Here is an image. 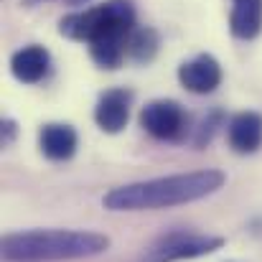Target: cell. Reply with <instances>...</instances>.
I'll use <instances>...</instances> for the list:
<instances>
[{"mask_svg": "<svg viewBox=\"0 0 262 262\" xmlns=\"http://www.w3.org/2000/svg\"><path fill=\"white\" fill-rule=\"evenodd\" d=\"M227 138L234 153L239 156H250L262 145V115L260 112H239L229 120L227 127Z\"/></svg>", "mask_w": 262, "mask_h": 262, "instance_id": "9c48e42d", "label": "cell"}, {"mask_svg": "<svg viewBox=\"0 0 262 262\" xmlns=\"http://www.w3.org/2000/svg\"><path fill=\"white\" fill-rule=\"evenodd\" d=\"M222 125V112H214V115H209V117H204L201 120V125H199V130H196V145L201 148L204 143H209L211 138H214V133H216V127Z\"/></svg>", "mask_w": 262, "mask_h": 262, "instance_id": "4fadbf2b", "label": "cell"}, {"mask_svg": "<svg viewBox=\"0 0 262 262\" xmlns=\"http://www.w3.org/2000/svg\"><path fill=\"white\" fill-rule=\"evenodd\" d=\"M26 8H36V5H41V3H51V0H20Z\"/></svg>", "mask_w": 262, "mask_h": 262, "instance_id": "9a60e30c", "label": "cell"}, {"mask_svg": "<svg viewBox=\"0 0 262 262\" xmlns=\"http://www.w3.org/2000/svg\"><path fill=\"white\" fill-rule=\"evenodd\" d=\"M77 143H79L77 130L72 125H64V122H49L38 133L41 153L49 161H69L77 153Z\"/></svg>", "mask_w": 262, "mask_h": 262, "instance_id": "30bf717a", "label": "cell"}, {"mask_svg": "<svg viewBox=\"0 0 262 262\" xmlns=\"http://www.w3.org/2000/svg\"><path fill=\"white\" fill-rule=\"evenodd\" d=\"M0 127H3V133H0V135H3V145H10V143H13V138H15V122L5 117Z\"/></svg>", "mask_w": 262, "mask_h": 262, "instance_id": "5bb4252c", "label": "cell"}, {"mask_svg": "<svg viewBox=\"0 0 262 262\" xmlns=\"http://www.w3.org/2000/svg\"><path fill=\"white\" fill-rule=\"evenodd\" d=\"M178 82L191 94H211L222 84V67L211 54H199L178 67Z\"/></svg>", "mask_w": 262, "mask_h": 262, "instance_id": "8992f818", "label": "cell"}, {"mask_svg": "<svg viewBox=\"0 0 262 262\" xmlns=\"http://www.w3.org/2000/svg\"><path fill=\"white\" fill-rule=\"evenodd\" d=\"M110 237L97 232H72V229H38L5 234L0 242L5 260L41 262V260H82L107 252Z\"/></svg>", "mask_w": 262, "mask_h": 262, "instance_id": "3957f363", "label": "cell"}, {"mask_svg": "<svg viewBox=\"0 0 262 262\" xmlns=\"http://www.w3.org/2000/svg\"><path fill=\"white\" fill-rule=\"evenodd\" d=\"M135 31V8L130 0H107L87 10L69 13L59 20V33L89 43L97 67L117 69L127 56V41Z\"/></svg>", "mask_w": 262, "mask_h": 262, "instance_id": "6da1fadb", "label": "cell"}, {"mask_svg": "<svg viewBox=\"0 0 262 262\" xmlns=\"http://www.w3.org/2000/svg\"><path fill=\"white\" fill-rule=\"evenodd\" d=\"M49 72H51V54L38 43L23 46L10 56V74L23 84H38L49 77Z\"/></svg>", "mask_w": 262, "mask_h": 262, "instance_id": "ba28073f", "label": "cell"}, {"mask_svg": "<svg viewBox=\"0 0 262 262\" xmlns=\"http://www.w3.org/2000/svg\"><path fill=\"white\" fill-rule=\"evenodd\" d=\"M229 31L242 41L257 38L262 31V0H232Z\"/></svg>", "mask_w": 262, "mask_h": 262, "instance_id": "8fae6325", "label": "cell"}, {"mask_svg": "<svg viewBox=\"0 0 262 262\" xmlns=\"http://www.w3.org/2000/svg\"><path fill=\"white\" fill-rule=\"evenodd\" d=\"M130 104H133V92L125 87L107 89L99 94L97 107H94V120L99 125V130L104 133H120L127 120H130Z\"/></svg>", "mask_w": 262, "mask_h": 262, "instance_id": "52a82bcc", "label": "cell"}, {"mask_svg": "<svg viewBox=\"0 0 262 262\" xmlns=\"http://www.w3.org/2000/svg\"><path fill=\"white\" fill-rule=\"evenodd\" d=\"M224 245L222 237L214 234H193V232H168L158 237L140 262H178V260H193L216 252Z\"/></svg>", "mask_w": 262, "mask_h": 262, "instance_id": "277c9868", "label": "cell"}, {"mask_svg": "<svg viewBox=\"0 0 262 262\" xmlns=\"http://www.w3.org/2000/svg\"><path fill=\"white\" fill-rule=\"evenodd\" d=\"M224 173L216 168H201V171H188V173L161 176V178H148L127 186L112 188L102 204L110 211H148V209H168L191 204L199 199L211 196L224 186Z\"/></svg>", "mask_w": 262, "mask_h": 262, "instance_id": "7a4b0ae2", "label": "cell"}, {"mask_svg": "<svg viewBox=\"0 0 262 262\" xmlns=\"http://www.w3.org/2000/svg\"><path fill=\"white\" fill-rule=\"evenodd\" d=\"M158 46H161L158 33H156L153 28H148V26H140V28H135V31L130 33L127 56H130L133 61H138V64H148V61H153V56L158 54Z\"/></svg>", "mask_w": 262, "mask_h": 262, "instance_id": "7c38bea8", "label": "cell"}, {"mask_svg": "<svg viewBox=\"0 0 262 262\" xmlns=\"http://www.w3.org/2000/svg\"><path fill=\"white\" fill-rule=\"evenodd\" d=\"M89 0H67V5H87Z\"/></svg>", "mask_w": 262, "mask_h": 262, "instance_id": "2e32d148", "label": "cell"}, {"mask_svg": "<svg viewBox=\"0 0 262 262\" xmlns=\"http://www.w3.org/2000/svg\"><path fill=\"white\" fill-rule=\"evenodd\" d=\"M186 112L173 99H153L140 110V125L156 140H178L186 133Z\"/></svg>", "mask_w": 262, "mask_h": 262, "instance_id": "5b68a950", "label": "cell"}]
</instances>
